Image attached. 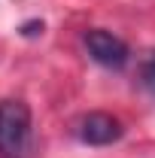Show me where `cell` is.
<instances>
[{"label":"cell","instance_id":"1","mask_svg":"<svg viewBox=\"0 0 155 158\" xmlns=\"http://www.w3.org/2000/svg\"><path fill=\"white\" fill-rule=\"evenodd\" d=\"M31 140V110L24 100H0V158H21Z\"/></svg>","mask_w":155,"mask_h":158},{"label":"cell","instance_id":"2","mask_svg":"<svg viewBox=\"0 0 155 158\" xmlns=\"http://www.w3.org/2000/svg\"><path fill=\"white\" fill-rule=\"evenodd\" d=\"M85 49H88V55L97 61V64H103V67H113V70H122L128 58H131V52H128V46L116 37V34H110V31H85Z\"/></svg>","mask_w":155,"mask_h":158},{"label":"cell","instance_id":"3","mask_svg":"<svg viewBox=\"0 0 155 158\" xmlns=\"http://www.w3.org/2000/svg\"><path fill=\"white\" fill-rule=\"evenodd\" d=\"M76 134L88 146H110L122 137V122L107 113H88L76 122Z\"/></svg>","mask_w":155,"mask_h":158},{"label":"cell","instance_id":"4","mask_svg":"<svg viewBox=\"0 0 155 158\" xmlns=\"http://www.w3.org/2000/svg\"><path fill=\"white\" fill-rule=\"evenodd\" d=\"M140 79H143V85L155 94V52H149L146 58L140 61Z\"/></svg>","mask_w":155,"mask_h":158},{"label":"cell","instance_id":"5","mask_svg":"<svg viewBox=\"0 0 155 158\" xmlns=\"http://www.w3.org/2000/svg\"><path fill=\"white\" fill-rule=\"evenodd\" d=\"M21 34H24V37H37V34H43V21H27V24L21 27Z\"/></svg>","mask_w":155,"mask_h":158}]
</instances>
